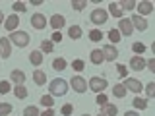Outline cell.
Returning a JSON list of instances; mask_svg holds the SVG:
<instances>
[{
  "instance_id": "obj_1",
  "label": "cell",
  "mask_w": 155,
  "mask_h": 116,
  "mask_svg": "<svg viewBox=\"0 0 155 116\" xmlns=\"http://www.w3.org/2000/svg\"><path fill=\"white\" fill-rule=\"evenodd\" d=\"M48 89H51V95H58V97H62V95H66L68 93V83L62 77H56V79H52L51 81V85H48Z\"/></svg>"
},
{
  "instance_id": "obj_2",
  "label": "cell",
  "mask_w": 155,
  "mask_h": 116,
  "mask_svg": "<svg viewBox=\"0 0 155 116\" xmlns=\"http://www.w3.org/2000/svg\"><path fill=\"white\" fill-rule=\"evenodd\" d=\"M8 39H10V43H12V45H16L19 48H23V47L29 45V35H27L25 31H14Z\"/></svg>"
},
{
  "instance_id": "obj_3",
  "label": "cell",
  "mask_w": 155,
  "mask_h": 116,
  "mask_svg": "<svg viewBox=\"0 0 155 116\" xmlns=\"http://www.w3.org/2000/svg\"><path fill=\"white\" fill-rule=\"evenodd\" d=\"M107 85H109V81L105 77H91L89 83H87V89H91L93 93H103L107 89Z\"/></svg>"
},
{
  "instance_id": "obj_4",
  "label": "cell",
  "mask_w": 155,
  "mask_h": 116,
  "mask_svg": "<svg viewBox=\"0 0 155 116\" xmlns=\"http://www.w3.org/2000/svg\"><path fill=\"white\" fill-rule=\"evenodd\" d=\"M91 23H95V25H103V23H107V19H109V12L103 8H95L93 12H91Z\"/></svg>"
},
{
  "instance_id": "obj_5",
  "label": "cell",
  "mask_w": 155,
  "mask_h": 116,
  "mask_svg": "<svg viewBox=\"0 0 155 116\" xmlns=\"http://www.w3.org/2000/svg\"><path fill=\"white\" fill-rule=\"evenodd\" d=\"M70 85H72V89L76 91V93H85L87 91V81L84 79V77H80V76H74L70 79Z\"/></svg>"
},
{
  "instance_id": "obj_6",
  "label": "cell",
  "mask_w": 155,
  "mask_h": 116,
  "mask_svg": "<svg viewBox=\"0 0 155 116\" xmlns=\"http://www.w3.org/2000/svg\"><path fill=\"white\" fill-rule=\"evenodd\" d=\"M132 31H134V27H132V21L130 19H118V33H120V37H130L132 35Z\"/></svg>"
},
{
  "instance_id": "obj_7",
  "label": "cell",
  "mask_w": 155,
  "mask_h": 116,
  "mask_svg": "<svg viewBox=\"0 0 155 116\" xmlns=\"http://www.w3.org/2000/svg\"><path fill=\"white\" fill-rule=\"evenodd\" d=\"M124 87L128 91H132V93H142V89H143V85L140 83L138 79H134V77H126V79H124Z\"/></svg>"
},
{
  "instance_id": "obj_8",
  "label": "cell",
  "mask_w": 155,
  "mask_h": 116,
  "mask_svg": "<svg viewBox=\"0 0 155 116\" xmlns=\"http://www.w3.org/2000/svg\"><path fill=\"white\" fill-rule=\"evenodd\" d=\"M12 54V43L8 37H0V56L2 58H10Z\"/></svg>"
},
{
  "instance_id": "obj_9",
  "label": "cell",
  "mask_w": 155,
  "mask_h": 116,
  "mask_svg": "<svg viewBox=\"0 0 155 116\" xmlns=\"http://www.w3.org/2000/svg\"><path fill=\"white\" fill-rule=\"evenodd\" d=\"M103 50V56H105V60H109V62H114L116 58H118V50H116V47L114 45H107L101 48Z\"/></svg>"
},
{
  "instance_id": "obj_10",
  "label": "cell",
  "mask_w": 155,
  "mask_h": 116,
  "mask_svg": "<svg viewBox=\"0 0 155 116\" xmlns=\"http://www.w3.org/2000/svg\"><path fill=\"white\" fill-rule=\"evenodd\" d=\"M64 23H66V19H64V16H60V14H54V16L48 19V25L54 29V31H60V29L64 27Z\"/></svg>"
},
{
  "instance_id": "obj_11",
  "label": "cell",
  "mask_w": 155,
  "mask_h": 116,
  "mask_svg": "<svg viewBox=\"0 0 155 116\" xmlns=\"http://www.w3.org/2000/svg\"><path fill=\"white\" fill-rule=\"evenodd\" d=\"M130 21H132V27L138 29V31H145V29H147V21H145L142 16H138V14H134V16L130 18Z\"/></svg>"
},
{
  "instance_id": "obj_12",
  "label": "cell",
  "mask_w": 155,
  "mask_h": 116,
  "mask_svg": "<svg viewBox=\"0 0 155 116\" xmlns=\"http://www.w3.org/2000/svg\"><path fill=\"white\" fill-rule=\"evenodd\" d=\"M31 25L35 29H45L47 27V18L43 14H33L31 16Z\"/></svg>"
},
{
  "instance_id": "obj_13",
  "label": "cell",
  "mask_w": 155,
  "mask_h": 116,
  "mask_svg": "<svg viewBox=\"0 0 155 116\" xmlns=\"http://www.w3.org/2000/svg\"><path fill=\"white\" fill-rule=\"evenodd\" d=\"M130 68H132L134 72L143 70V68H145V58H143V56H140V54L132 56V60H130Z\"/></svg>"
},
{
  "instance_id": "obj_14",
  "label": "cell",
  "mask_w": 155,
  "mask_h": 116,
  "mask_svg": "<svg viewBox=\"0 0 155 116\" xmlns=\"http://www.w3.org/2000/svg\"><path fill=\"white\" fill-rule=\"evenodd\" d=\"M19 25V18L16 16V14H12V16H8L6 19H4V27L8 29V31H16V27Z\"/></svg>"
},
{
  "instance_id": "obj_15",
  "label": "cell",
  "mask_w": 155,
  "mask_h": 116,
  "mask_svg": "<svg viewBox=\"0 0 155 116\" xmlns=\"http://www.w3.org/2000/svg\"><path fill=\"white\" fill-rule=\"evenodd\" d=\"M136 8L140 10V14H142V16H147V14L153 12V4L149 2V0H142L140 4H136ZM140 14H138V16H140Z\"/></svg>"
},
{
  "instance_id": "obj_16",
  "label": "cell",
  "mask_w": 155,
  "mask_h": 116,
  "mask_svg": "<svg viewBox=\"0 0 155 116\" xmlns=\"http://www.w3.org/2000/svg\"><path fill=\"white\" fill-rule=\"evenodd\" d=\"M89 58H91V62H93L95 66H99V64L105 62V56H103V50H101V48H93L91 54H89Z\"/></svg>"
},
{
  "instance_id": "obj_17",
  "label": "cell",
  "mask_w": 155,
  "mask_h": 116,
  "mask_svg": "<svg viewBox=\"0 0 155 116\" xmlns=\"http://www.w3.org/2000/svg\"><path fill=\"white\" fill-rule=\"evenodd\" d=\"M10 79H12L16 85H23V81H25V74H23L21 70H12V74H10Z\"/></svg>"
},
{
  "instance_id": "obj_18",
  "label": "cell",
  "mask_w": 155,
  "mask_h": 116,
  "mask_svg": "<svg viewBox=\"0 0 155 116\" xmlns=\"http://www.w3.org/2000/svg\"><path fill=\"white\" fill-rule=\"evenodd\" d=\"M29 62H31L33 66H41L43 64V52L41 50H31V54H29Z\"/></svg>"
},
{
  "instance_id": "obj_19",
  "label": "cell",
  "mask_w": 155,
  "mask_h": 116,
  "mask_svg": "<svg viewBox=\"0 0 155 116\" xmlns=\"http://www.w3.org/2000/svg\"><path fill=\"white\" fill-rule=\"evenodd\" d=\"M33 81H35L37 85H45L47 83V74L43 70H35L33 72Z\"/></svg>"
},
{
  "instance_id": "obj_20",
  "label": "cell",
  "mask_w": 155,
  "mask_h": 116,
  "mask_svg": "<svg viewBox=\"0 0 155 116\" xmlns=\"http://www.w3.org/2000/svg\"><path fill=\"white\" fill-rule=\"evenodd\" d=\"M126 93H128V89L122 85V83H118V85H113V95L116 97V99H124Z\"/></svg>"
},
{
  "instance_id": "obj_21",
  "label": "cell",
  "mask_w": 155,
  "mask_h": 116,
  "mask_svg": "<svg viewBox=\"0 0 155 116\" xmlns=\"http://www.w3.org/2000/svg\"><path fill=\"white\" fill-rule=\"evenodd\" d=\"M116 112H118V108H116L114 105H105V106H101V114H105V116H116Z\"/></svg>"
},
{
  "instance_id": "obj_22",
  "label": "cell",
  "mask_w": 155,
  "mask_h": 116,
  "mask_svg": "<svg viewBox=\"0 0 155 116\" xmlns=\"http://www.w3.org/2000/svg\"><path fill=\"white\" fill-rule=\"evenodd\" d=\"M109 10H110V14H113L114 18L122 19V14H124V12H122V10L118 8V4H116V2H110V4H109Z\"/></svg>"
},
{
  "instance_id": "obj_23",
  "label": "cell",
  "mask_w": 155,
  "mask_h": 116,
  "mask_svg": "<svg viewBox=\"0 0 155 116\" xmlns=\"http://www.w3.org/2000/svg\"><path fill=\"white\" fill-rule=\"evenodd\" d=\"M132 105H134V108H138V110H145V108H147V101L140 99V97H136V99L132 101Z\"/></svg>"
},
{
  "instance_id": "obj_24",
  "label": "cell",
  "mask_w": 155,
  "mask_h": 116,
  "mask_svg": "<svg viewBox=\"0 0 155 116\" xmlns=\"http://www.w3.org/2000/svg\"><path fill=\"white\" fill-rule=\"evenodd\" d=\"M68 35H70V39H80L81 37V27H78V25H72L70 29H68Z\"/></svg>"
},
{
  "instance_id": "obj_25",
  "label": "cell",
  "mask_w": 155,
  "mask_h": 116,
  "mask_svg": "<svg viewBox=\"0 0 155 116\" xmlns=\"http://www.w3.org/2000/svg\"><path fill=\"white\" fill-rule=\"evenodd\" d=\"M14 93H16L18 99H25V97H27V89L23 85H16V87H14Z\"/></svg>"
},
{
  "instance_id": "obj_26",
  "label": "cell",
  "mask_w": 155,
  "mask_h": 116,
  "mask_svg": "<svg viewBox=\"0 0 155 116\" xmlns=\"http://www.w3.org/2000/svg\"><path fill=\"white\" fill-rule=\"evenodd\" d=\"M66 60L64 58H56L54 62H52V68H54V70H58V72H62V70H66Z\"/></svg>"
},
{
  "instance_id": "obj_27",
  "label": "cell",
  "mask_w": 155,
  "mask_h": 116,
  "mask_svg": "<svg viewBox=\"0 0 155 116\" xmlns=\"http://www.w3.org/2000/svg\"><path fill=\"white\" fill-rule=\"evenodd\" d=\"M41 105L45 106V108H52V105H54L52 95H43V97H41Z\"/></svg>"
},
{
  "instance_id": "obj_28",
  "label": "cell",
  "mask_w": 155,
  "mask_h": 116,
  "mask_svg": "<svg viewBox=\"0 0 155 116\" xmlns=\"http://www.w3.org/2000/svg\"><path fill=\"white\" fill-rule=\"evenodd\" d=\"M118 8L122 10V12H124V10H134L136 8V2H134V0H122V2L118 4Z\"/></svg>"
},
{
  "instance_id": "obj_29",
  "label": "cell",
  "mask_w": 155,
  "mask_h": 116,
  "mask_svg": "<svg viewBox=\"0 0 155 116\" xmlns=\"http://www.w3.org/2000/svg\"><path fill=\"white\" fill-rule=\"evenodd\" d=\"M89 39L93 43H97V41H101V39H103V33H101L99 29H91V31H89Z\"/></svg>"
},
{
  "instance_id": "obj_30",
  "label": "cell",
  "mask_w": 155,
  "mask_h": 116,
  "mask_svg": "<svg viewBox=\"0 0 155 116\" xmlns=\"http://www.w3.org/2000/svg\"><path fill=\"white\" fill-rule=\"evenodd\" d=\"M109 41L113 43V45L120 41V33H118V29H110V31H109Z\"/></svg>"
},
{
  "instance_id": "obj_31",
  "label": "cell",
  "mask_w": 155,
  "mask_h": 116,
  "mask_svg": "<svg viewBox=\"0 0 155 116\" xmlns=\"http://www.w3.org/2000/svg\"><path fill=\"white\" fill-rule=\"evenodd\" d=\"M10 112H12V105H10V103H2V105H0V116H8Z\"/></svg>"
},
{
  "instance_id": "obj_32",
  "label": "cell",
  "mask_w": 155,
  "mask_h": 116,
  "mask_svg": "<svg viewBox=\"0 0 155 116\" xmlns=\"http://www.w3.org/2000/svg\"><path fill=\"white\" fill-rule=\"evenodd\" d=\"M85 6H87V2H85V0H74V2H72V8L78 10V12H81V10H84Z\"/></svg>"
},
{
  "instance_id": "obj_33",
  "label": "cell",
  "mask_w": 155,
  "mask_h": 116,
  "mask_svg": "<svg viewBox=\"0 0 155 116\" xmlns=\"http://www.w3.org/2000/svg\"><path fill=\"white\" fill-rule=\"evenodd\" d=\"M132 50L136 52V54L142 56L143 52H145V45H142V43H134V45H132Z\"/></svg>"
},
{
  "instance_id": "obj_34",
  "label": "cell",
  "mask_w": 155,
  "mask_h": 116,
  "mask_svg": "<svg viewBox=\"0 0 155 116\" xmlns=\"http://www.w3.org/2000/svg\"><path fill=\"white\" fill-rule=\"evenodd\" d=\"M23 116H39V108L37 106H27L23 110Z\"/></svg>"
},
{
  "instance_id": "obj_35",
  "label": "cell",
  "mask_w": 155,
  "mask_h": 116,
  "mask_svg": "<svg viewBox=\"0 0 155 116\" xmlns=\"http://www.w3.org/2000/svg\"><path fill=\"white\" fill-rule=\"evenodd\" d=\"M52 48H54V45H52L51 41H43L41 43V52H52Z\"/></svg>"
},
{
  "instance_id": "obj_36",
  "label": "cell",
  "mask_w": 155,
  "mask_h": 116,
  "mask_svg": "<svg viewBox=\"0 0 155 116\" xmlns=\"http://www.w3.org/2000/svg\"><path fill=\"white\" fill-rule=\"evenodd\" d=\"M10 91H12V87H10L8 81H0V95H6Z\"/></svg>"
},
{
  "instance_id": "obj_37",
  "label": "cell",
  "mask_w": 155,
  "mask_h": 116,
  "mask_svg": "<svg viewBox=\"0 0 155 116\" xmlns=\"http://www.w3.org/2000/svg\"><path fill=\"white\" fill-rule=\"evenodd\" d=\"M145 93H147L149 99H153V97H155V83H153V81L145 85Z\"/></svg>"
},
{
  "instance_id": "obj_38",
  "label": "cell",
  "mask_w": 155,
  "mask_h": 116,
  "mask_svg": "<svg viewBox=\"0 0 155 116\" xmlns=\"http://www.w3.org/2000/svg\"><path fill=\"white\" fill-rule=\"evenodd\" d=\"M12 8H14V14H16V12H25V10H27L23 2H14V6H12Z\"/></svg>"
},
{
  "instance_id": "obj_39",
  "label": "cell",
  "mask_w": 155,
  "mask_h": 116,
  "mask_svg": "<svg viewBox=\"0 0 155 116\" xmlns=\"http://www.w3.org/2000/svg\"><path fill=\"white\" fill-rule=\"evenodd\" d=\"M97 105H99V106L109 105V99H107V97H105L103 93H99V95H97Z\"/></svg>"
},
{
  "instance_id": "obj_40",
  "label": "cell",
  "mask_w": 155,
  "mask_h": 116,
  "mask_svg": "<svg viewBox=\"0 0 155 116\" xmlns=\"http://www.w3.org/2000/svg\"><path fill=\"white\" fill-rule=\"evenodd\" d=\"M116 70H118V76L120 77H126V76H128V68H126L124 64H118V66H116Z\"/></svg>"
},
{
  "instance_id": "obj_41",
  "label": "cell",
  "mask_w": 155,
  "mask_h": 116,
  "mask_svg": "<svg viewBox=\"0 0 155 116\" xmlns=\"http://www.w3.org/2000/svg\"><path fill=\"white\" fill-rule=\"evenodd\" d=\"M72 68H74V70H78V72H81V70H84V60H80V58H78V60H74V62H72Z\"/></svg>"
},
{
  "instance_id": "obj_42",
  "label": "cell",
  "mask_w": 155,
  "mask_h": 116,
  "mask_svg": "<svg viewBox=\"0 0 155 116\" xmlns=\"http://www.w3.org/2000/svg\"><path fill=\"white\" fill-rule=\"evenodd\" d=\"M60 41H62V33H60V31H54V33H52V39H51V43L54 45V43H60Z\"/></svg>"
},
{
  "instance_id": "obj_43",
  "label": "cell",
  "mask_w": 155,
  "mask_h": 116,
  "mask_svg": "<svg viewBox=\"0 0 155 116\" xmlns=\"http://www.w3.org/2000/svg\"><path fill=\"white\" fill-rule=\"evenodd\" d=\"M72 110H74V106H72V105H64V106H62V114H64V116H70Z\"/></svg>"
},
{
  "instance_id": "obj_44",
  "label": "cell",
  "mask_w": 155,
  "mask_h": 116,
  "mask_svg": "<svg viewBox=\"0 0 155 116\" xmlns=\"http://www.w3.org/2000/svg\"><path fill=\"white\" fill-rule=\"evenodd\" d=\"M145 66L149 68V72H155V58H149V60H145Z\"/></svg>"
},
{
  "instance_id": "obj_45",
  "label": "cell",
  "mask_w": 155,
  "mask_h": 116,
  "mask_svg": "<svg viewBox=\"0 0 155 116\" xmlns=\"http://www.w3.org/2000/svg\"><path fill=\"white\" fill-rule=\"evenodd\" d=\"M39 116H54V112H52V108H47L43 114H39Z\"/></svg>"
},
{
  "instance_id": "obj_46",
  "label": "cell",
  "mask_w": 155,
  "mask_h": 116,
  "mask_svg": "<svg viewBox=\"0 0 155 116\" xmlns=\"http://www.w3.org/2000/svg\"><path fill=\"white\" fill-rule=\"evenodd\" d=\"M124 116H140V114L134 112V110H128V112H124Z\"/></svg>"
},
{
  "instance_id": "obj_47",
  "label": "cell",
  "mask_w": 155,
  "mask_h": 116,
  "mask_svg": "<svg viewBox=\"0 0 155 116\" xmlns=\"http://www.w3.org/2000/svg\"><path fill=\"white\" fill-rule=\"evenodd\" d=\"M31 4H33V6H41V4H43V0H33Z\"/></svg>"
},
{
  "instance_id": "obj_48",
  "label": "cell",
  "mask_w": 155,
  "mask_h": 116,
  "mask_svg": "<svg viewBox=\"0 0 155 116\" xmlns=\"http://www.w3.org/2000/svg\"><path fill=\"white\" fill-rule=\"evenodd\" d=\"M4 19H6V18H4V14H2V12H0V23H2V21H4Z\"/></svg>"
},
{
  "instance_id": "obj_49",
  "label": "cell",
  "mask_w": 155,
  "mask_h": 116,
  "mask_svg": "<svg viewBox=\"0 0 155 116\" xmlns=\"http://www.w3.org/2000/svg\"><path fill=\"white\" fill-rule=\"evenodd\" d=\"M97 116H105V114H101V112H99V114H97Z\"/></svg>"
},
{
  "instance_id": "obj_50",
  "label": "cell",
  "mask_w": 155,
  "mask_h": 116,
  "mask_svg": "<svg viewBox=\"0 0 155 116\" xmlns=\"http://www.w3.org/2000/svg\"><path fill=\"white\" fill-rule=\"evenodd\" d=\"M84 116H89V114H84Z\"/></svg>"
}]
</instances>
